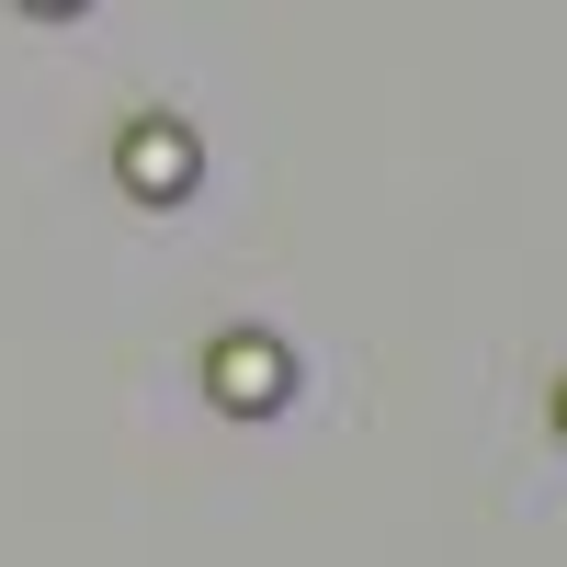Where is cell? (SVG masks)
I'll return each mask as SVG.
<instances>
[{
    "label": "cell",
    "mask_w": 567,
    "mask_h": 567,
    "mask_svg": "<svg viewBox=\"0 0 567 567\" xmlns=\"http://www.w3.org/2000/svg\"><path fill=\"white\" fill-rule=\"evenodd\" d=\"M114 171H125V194L136 205H182L205 182V136L194 125H171V114H136L125 125V148H114Z\"/></svg>",
    "instance_id": "6da1fadb"
},
{
    "label": "cell",
    "mask_w": 567,
    "mask_h": 567,
    "mask_svg": "<svg viewBox=\"0 0 567 567\" xmlns=\"http://www.w3.org/2000/svg\"><path fill=\"white\" fill-rule=\"evenodd\" d=\"M205 386H216V409L261 420V409H284V398H296V352H284L272 329H227V341L205 352Z\"/></svg>",
    "instance_id": "7a4b0ae2"
},
{
    "label": "cell",
    "mask_w": 567,
    "mask_h": 567,
    "mask_svg": "<svg viewBox=\"0 0 567 567\" xmlns=\"http://www.w3.org/2000/svg\"><path fill=\"white\" fill-rule=\"evenodd\" d=\"M23 12H45V23H69V12H91V0H23Z\"/></svg>",
    "instance_id": "3957f363"
},
{
    "label": "cell",
    "mask_w": 567,
    "mask_h": 567,
    "mask_svg": "<svg viewBox=\"0 0 567 567\" xmlns=\"http://www.w3.org/2000/svg\"><path fill=\"white\" fill-rule=\"evenodd\" d=\"M556 432H567V398H556Z\"/></svg>",
    "instance_id": "277c9868"
}]
</instances>
